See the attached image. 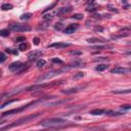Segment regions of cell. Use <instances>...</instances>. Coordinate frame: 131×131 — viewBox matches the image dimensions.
Instances as JSON below:
<instances>
[{"label": "cell", "instance_id": "cell-1", "mask_svg": "<svg viewBox=\"0 0 131 131\" xmlns=\"http://www.w3.org/2000/svg\"><path fill=\"white\" fill-rule=\"evenodd\" d=\"M67 123H68V121L66 119L56 117V118L46 119V120L42 121L40 124H41V126H43L45 128H49V129H60L62 127H67Z\"/></svg>", "mask_w": 131, "mask_h": 131}, {"label": "cell", "instance_id": "cell-2", "mask_svg": "<svg viewBox=\"0 0 131 131\" xmlns=\"http://www.w3.org/2000/svg\"><path fill=\"white\" fill-rule=\"evenodd\" d=\"M41 114L40 113H37V114H34V115H29V116H26V117H21L19 119H17L16 121H14L13 123L11 124H8L7 126H2L1 127V131H5L7 129H10V128H13V127H16V126H19V125H23V124H27L28 122L38 118Z\"/></svg>", "mask_w": 131, "mask_h": 131}, {"label": "cell", "instance_id": "cell-3", "mask_svg": "<svg viewBox=\"0 0 131 131\" xmlns=\"http://www.w3.org/2000/svg\"><path fill=\"white\" fill-rule=\"evenodd\" d=\"M44 99H47V98H40V99H37V100H35V101H33V102H30V103H28L27 105H24V106H21V107H19V108H13V110H10V111H7V112H4V113H2L1 118L3 119V118H4V117H6V116H10V115H13V114L20 113V112H23V111L27 110L29 106L34 105V104H35V103H37V102H41V101H42V100H44Z\"/></svg>", "mask_w": 131, "mask_h": 131}, {"label": "cell", "instance_id": "cell-4", "mask_svg": "<svg viewBox=\"0 0 131 131\" xmlns=\"http://www.w3.org/2000/svg\"><path fill=\"white\" fill-rule=\"evenodd\" d=\"M66 71H68V69L66 68V67H63L62 69H59V70H53V71H50V72H47V73H45V74H43L42 76H40L38 79H37V82H42V81H45V80H49V79H51V78H53V77H55V76H58L60 73H63V72H66Z\"/></svg>", "mask_w": 131, "mask_h": 131}, {"label": "cell", "instance_id": "cell-5", "mask_svg": "<svg viewBox=\"0 0 131 131\" xmlns=\"http://www.w3.org/2000/svg\"><path fill=\"white\" fill-rule=\"evenodd\" d=\"M28 67L29 66H27V64H25V63H23L20 61H13V62H11L9 64L8 68H9V70L11 72H15V73L19 74V73L24 72L26 70V68H28Z\"/></svg>", "mask_w": 131, "mask_h": 131}, {"label": "cell", "instance_id": "cell-6", "mask_svg": "<svg viewBox=\"0 0 131 131\" xmlns=\"http://www.w3.org/2000/svg\"><path fill=\"white\" fill-rule=\"evenodd\" d=\"M9 30H11L13 32H29V31H31V27L28 25L12 24L9 26Z\"/></svg>", "mask_w": 131, "mask_h": 131}, {"label": "cell", "instance_id": "cell-7", "mask_svg": "<svg viewBox=\"0 0 131 131\" xmlns=\"http://www.w3.org/2000/svg\"><path fill=\"white\" fill-rule=\"evenodd\" d=\"M58 83H52V84H49V83H44V84H38V85H33V86H30L27 88L28 91H36V90H41L42 88H45V87H48V86H53V85H56Z\"/></svg>", "mask_w": 131, "mask_h": 131}, {"label": "cell", "instance_id": "cell-8", "mask_svg": "<svg viewBox=\"0 0 131 131\" xmlns=\"http://www.w3.org/2000/svg\"><path fill=\"white\" fill-rule=\"evenodd\" d=\"M129 72H131V69L123 68V67H115V68L111 69L112 74H127Z\"/></svg>", "mask_w": 131, "mask_h": 131}, {"label": "cell", "instance_id": "cell-9", "mask_svg": "<svg viewBox=\"0 0 131 131\" xmlns=\"http://www.w3.org/2000/svg\"><path fill=\"white\" fill-rule=\"evenodd\" d=\"M42 54H43V52L41 50H33L28 53V58H29V60H36L39 57H41Z\"/></svg>", "mask_w": 131, "mask_h": 131}, {"label": "cell", "instance_id": "cell-10", "mask_svg": "<svg viewBox=\"0 0 131 131\" xmlns=\"http://www.w3.org/2000/svg\"><path fill=\"white\" fill-rule=\"evenodd\" d=\"M71 44L70 43H63V42H56V43H52L50 44L48 47L50 48H58V49H62V48H66V47H70Z\"/></svg>", "mask_w": 131, "mask_h": 131}, {"label": "cell", "instance_id": "cell-11", "mask_svg": "<svg viewBox=\"0 0 131 131\" xmlns=\"http://www.w3.org/2000/svg\"><path fill=\"white\" fill-rule=\"evenodd\" d=\"M68 68V70L70 69H74V68H80V67H84V62H82L81 60H75L71 63H69L68 66H66Z\"/></svg>", "mask_w": 131, "mask_h": 131}, {"label": "cell", "instance_id": "cell-12", "mask_svg": "<svg viewBox=\"0 0 131 131\" xmlns=\"http://www.w3.org/2000/svg\"><path fill=\"white\" fill-rule=\"evenodd\" d=\"M66 101H67L66 99H53L52 101H48V102L44 103V105H46V106H54V105H58L60 103H63Z\"/></svg>", "mask_w": 131, "mask_h": 131}, {"label": "cell", "instance_id": "cell-13", "mask_svg": "<svg viewBox=\"0 0 131 131\" xmlns=\"http://www.w3.org/2000/svg\"><path fill=\"white\" fill-rule=\"evenodd\" d=\"M78 29V25H69L64 30H63V33L64 34H72V33H74L76 30Z\"/></svg>", "mask_w": 131, "mask_h": 131}, {"label": "cell", "instance_id": "cell-14", "mask_svg": "<svg viewBox=\"0 0 131 131\" xmlns=\"http://www.w3.org/2000/svg\"><path fill=\"white\" fill-rule=\"evenodd\" d=\"M70 11H72V7H71V6L61 7V8H59V9L56 11V14H57V15H62V14L67 13V12H70Z\"/></svg>", "mask_w": 131, "mask_h": 131}, {"label": "cell", "instance_id": "cell-15", "mask_svg": "<svg viewBox=\"0 0 131 131\" xmlns=\"http://www.w3.org/2000/svg\"><path fill=\"white\" fill-rule=\"evenodd\" d=\"M84 87H75V88H70V89H64L62 90V93L64 94H72V93H76L79 91V89H82Z\"/></svg>", "mask_w": 131, "mask_h": 131}, {"label": "cell", "instance_id": "cell-16", "mask_svg": "<svg viewBox=\"0 0 131 131\" xmlns=\"http://www.w3.org/2000/svg\"><path fill=\"white\" fill-rule=\"evenodd\" d=\"M112 93H114V94H129V93H131V88L121 89V90H113Z\"/></svg>", "mask_w": 131, "mask_h": 131}, {"label": "cell", "instance_id": "cell-17", "mask_svg": "<svg viewBox=\"0 0 131 131\" xmlns=\"http://www.w3.org/2000/svg\"><path fill=\"white\" fill-rule=\"evenodd\" d=\"M106 111L104 110H101V108H95V110H92L90 112V115H93V116H99V115H103L105 114Z\"/></svg>", "mask_w": 131, "mask_h": 131}, {"label": "cell", "instance_id": "cell-18", "mask_svg": "<svg viewBox=\"0 0 131 131\" xmlns=\"http://www.w3.org/2000/svg\"><path fill=\"white\" fill-rule=\"evenodd\" d=\"M119 33H120V34H118V35H113V36H111V39H112V40H117V39H120V38L129 36V33H121V32H119Z\"/></svg>", "mask_w": 131, "mask_h": 131}, {"label": "cell", "instance_id": "cell-19", "mask_svg": "<svg viewBox=\"0 0 131 131\" xmlns=\"http://www.w3.org/2000/svg\"><path fill=\"white\" fill-rule=\"evenodd\" d=\"M86 41H87L88 43H103V42H105V41H104V40H102V39L94 38V37H92V38H88Z\"/></svg>", "mask_w": 131, "mask_h": 131}, {"label": "cell", "instance_id": "cell-20", "mask_svg": "<svg viewBox=\"0 0 131 131\" xmlns=\"http://www.w3.org/2000/svg\"><path fill=\"white\" fill-rule=\"evenodd\" d=\"M88 3H90V5H88L87 7H86V10L87 11H90V12H92V11H95L96 10V8H97V6L94 4V2H88Z\"/></svg>", "mask_w": 131, "mask_h": 131}, {"label": "cell", "instance_id": "cell-21", "mask_svg": "<svg viewBox=\"0 0 131 131\" xmlns=\"http://www.w3.org/2000/svg\"><path fill=\"white\" fill-rule=\"evenodd\" d=\"M107 68H108V66H106V64H98V66L95 67V70H96L97 72H103V71H105Z\"/></svg>", "mask_w": 131, "mask_h": 131}, {"label": "cell", "instance_id": "cell-22", "mask_svg": "<svg viewBox=\"0 0 131 131\" xmlns=\"http://www.w3.org/2000/svg\"><path fill=\"white\" fill-rule=\"evenodd\" d=\"M12 8H13V6L11 4H9V3H3L1 5V9L2 10H8V9H12Z\"/></svg>", "mask_w": 131, "mask_h": 131}, {"label": "cell", "instance_id": "cell-23", "mask_svg": "<svg viewBox=\"0 0 131 131\" xmlns=\"http://www.w3.org/2000/svg\"><path fill=\"white\" fill-rule=\"evenodd\" d=\"M105 114H107L110 116H121V115H123L122 112H112V111H106Z\"/></svg>", "mask_w": 131, "mask_h": 131}, {"label": "cell", "instance_id": "cell-24", "mask_svg": "<svg viewBox=\"0 0 131 131\" xmlns=\"http://www.w3.org/2000/svg\"><path fill=\"white\" fill-rule=\"evenodd\" d=\"M0 35L2 37H8L9 36V30L8 29H3L0 31Z\"/></svg>", "mask_w": 131, "mask_h": 131}, {"label": "cell", "instance_id": "cell-25", "mask_svg": "<svg viewBox=\"0 0 131 131\" xmlns=\"http://www.w3.org/2000/svg\"><path fill=\"white\" fill-rule=\"evenodd\" d=\"M31 16H32V13H30V12H28V13H24V14H21V16H20V19L26 20V19H29Z\"/></svg>", "mask_w": 131, "mask_h": 131}, {"label": "cell", "instance_id": "cell-26", "mask_svg": "<svg viewBox=\"0 0 131 131\" xmlns=\"http://www.w3.org/2000/svg\"><path fill=\"white\" fill-rule=\"evenodd\" d=\"M45 63H46V61H45L44 59H39V60H37L36 66H37L38 68H42V67H44V66H45Z\"/></svg>", "mask_w": 131, "mask_h": 131}, {"label": "cell", "instance_id": "cell-27", "mask_svg": "<svg viewBox=\"0 0 131 131\" xmlns=\"http://www.w3.org/2000/svg\"><path fill=\"white\" fill-rule=\"evenodd\" d=\"M56 4H57V2H53V3H51V5L47 6V7H46V8L43 10V13H44V12H46V11H48V10H50V9H52V8H53V7H54Z\"/></svg>", "mask_w": 131, "mask_h": 131}, {"label": "cell", "instance_id": "cell-28", "mask_svg": "<svg viewBox=\"0 0 131 131\" xmlns=\"http://www.w3.org/2000/svg\"><path fill=\"white\" fill-rule=\"evenodd\" d=\"M17 99H12V100H8V101H6V102H4V103H2V105L0 106L1 108H3V107H5L6 105H8V104H10V103H12V102H14V101H16Z\"/></svg>", "mask_w": 131, "mask_h": 131}, {"label": "cell", "instance_id": "cell-29", "mask_svg": "<svg viewBox=\"0 0 131 131\" xmlns=\"http://www.w3.org/2000/svg\"><path fill=\"white\" fill-rule=\"evenodd\" d=\"M72 18H74V19H82V18H83V14H81V13H76V14H74V15L72 16Z\"/></svg>", "mask_w": 131, "mask_h": 131}, {"label": "cell", "instance_id": "cell-30", "mask_svg": "<svg viewBox=\"0 0 131 131\" xmlns=\"http://www.w3.org/2000/svg\"><path fill=\"white\" fill-rule=\"evenodd\" d=\"M62 27H63V25H62L61 23H57V24H55L54 29H55L56 31H60V30L62 29Z\"/></svg>", "mask_w": 131, "mask_h": 131}, {"label": "cell", "instance_id": "cell-31", "mask_svg": "<svg viewBox=\"0 0 131 131\" xmlns=\"http://www.w3.org/2000/svg\"><path fill=\"white\" fill-rule=\"evenodd\" d=\"M27 47H28V46H27V44H26L25 42H24V43H20V44L18 45V49L21 50V51H23V50H26Z\"/></svg>", "mask_w": 131, "mask_h": 131}, {"label": "cell", "instance_id": "cell-32", "mask_svg": "<svg viewBox=\"0 0 131 131\" xmlns=\"http://www.w3.org/2000/svg\"><path fill=\"white\" fill-rule=\"evenodd\" d=\"M131 108V104H124V105H121V111H127V110H130Z\"/></svg>", "mask_w": 131, "mask_h": 131}, {"label": "cell", "instance_id": "cell-33", "mask_svg": "<svg viewBox=\"0 0 131 131\" xmlns=\"http://www.w3.org/2000/svg\"><path fill=\"white\" fill-rule=\"evenodd\" d=\"M6 51H7V52H9V53L15 54V55H17V54H18V52H17L15 49H12V48H7V49H6Z\"/></svg>", "mask_w": 131, "mask_h": 131}, {"label": "cell", "instance_id": "cell-34", "mask_svg": "<svg viewBox=\"0 0 131 131\" xmlns=\"http://www.w3.org/2000/svg\"><path fill=\"white\" fill-rule=\"evenodd\" d=\"M83 77H84V73L79 72V73H77V74L74 76V79H79V78H83Z\"/></svg>", "mask_w": 131, "mask_h": 131}, {"label": "cell", "instance_id": "cell-35", "mask_svg": "<svg viewBox=\"0 0 131 131\" xmlns=\"http://www.w3.org/2000/svg\"><path fill=\"white\" fill-rule=\"evenodd\" d=\"M52 14H45V15H43V19L44 20H50V19H52Z\"/></svg>", "mask_w": 131, "mask_h": 131}, {"label": "cell", "instance_id": "cell-36", "mask_svg": "<svg viewBox=\"0 0 131 131\" xmlns=\"http://www.w3.org/2000/svg\"><path fill=\"white\" fill-rule=\"evenodd\" d=\"M24 41H26V37H24V36H21V37H17V38L15 39V42H18V43H20V42L24 43Z\"/></svg>", "mask_w": 131, "mask_h": 131}, {"label": "cell", "instance_id": "cell-37", "mask_svg": "<svg viewBox=\"0 0 131 131\" xmlns=\"http://www.w3.org/2000/svg\"><path fill=\"white\" fill-rule=\"evenodd\" d=\"M108 47H111V46H100V45H98V46H93V47H92V49L100 50V49H104V48H108Z\"/></svg>", "mask_w": 131, "mask_h": 131}, {"label": "cell", "instance_id": "cell-38", "mask_svg": "<svg viewBox=\"0 0 131 131\" xmlns=\"http://www.w3.org/2000/svg\"><path fill=\"white\" fill-rule=\"evenodd\" d=\"M52 62H55V63H59V64H62L63 61L59 58H52Z\"/></svg>", "mask_w": 131, "mask_h": 131}, {"label": "cell", "instance_id": "cell-39", "mask_svg": "<svg viewBox=\"0 0 131 131\" xmlns=\"http://www.w3.org/2000/svg\"><path fill=\"white\" fill-rule=\"evenodd\" d=\"M0 56H1V58H0V61H1V62H4V60L6 59V55H5V53H4V52H1Z\"/></svg>", "mask_w": 131, "mask_h": 131}, {"label": "cell", "instance_id": "cell-40", "mask_svg": "<svg viewBox=\"0 0 131 131\" xmlns=\"http://www.w3.org/2000/svg\"><path fill=\"white\" fill-rule=\"evenodd\" d=\"M94 31H95V32H102V31H103V28L100 27V26H96V27L94 28Z\"/></svg>", "mask_w": 131, "mask_h": 131}, {"label": "cell", "instance_id": "cell-41", "mask_svg": "<svg viewBox=\"0 0 131 131\" xmlns=\"http://www.w3.org/2000/svg\"><path fill=\"white\" fill-rule=\"evenodd\" d=\"M101 60H108V58L107 57H97V58H95L94 59V61H101Z\"/></svg>", "mask_w": 131, "mask_h": 131}, {"label": "cell", "instance_id": "cell-42", "mask_svg": "<svg viewBox=\"0 0 131 131\" xmlns=\"http://www.w3.org/2000/svg\"><path fill=\"white\" fill-rule=\"evenodd\" d=\"M107 7H108V9L111 10V11H114V12H116V13H118L119 11H118V9H116L115 7H113V6H111V5H107Z\"/></svg>", "mask_w": 131, "mask_h": 131}, {"label": "cell", "instance_id": "cell-43", "mask_svg": "<svg viewBox=\"0 0 131 131\" xmlns=\"http://www.w3.org/2000/svg\"><path fill=\"white\" fill-rule=\"evenodd\" d=\"M70 53H71L72 55H81V54H82L81 51H71Z\"/></svg>", "mask_w": 131, "mask_h": 131}, {"label": "cell", "instance_id": "cell-44", "mask_svg": "<svg viewBox=\"0 0 131 131\" xmlns=\"http://www.w3.org/2000/svg\"><path fill=\"white\" fill-rule=\"evenodd\" d=\"M33 41H34V44H35V45H38L40 40H39V38H38V37H35V38L33 39Z\"/></svg>", "mask_w": 131, "mask_h": 131}, {"label": "cell", "instance_id": "cell-45", "mask_svg": "<svg viewBox=\"0 0 131 131\" xmlns=\"http://www.w3.org/2000/svg\"><path fill=\"white\" fill-rule=\"evenodd\" d=\"M93 16H94V18H100L99 14H93Z\"/></svg>", "mask_w": 131, "mask_h": 131}, {"label": "cell", "instance_id": "cell-46", "mask_svg": "<svg viewBox=\"0 0 131 131\" xmlns=\"http://www.w3.org/2000/svg\"><path fill=\"white\" fill-rule=\"evenodd\" d=\"M125 54H127V55H131V51H126Z\"/></svg>", "mask_w": 131, "mask_h": 131}, {"label": "cell", "instance_id": "cell-47", "mask_svg": "<svg viewBox=\"0 0 131 131\" xmlns=\"http://www.w3.org/2000/svg\"><path fill=\"white\" fill-rule=\"evenodd\" d=\"M130 28H131V27H130Z\"/></svg>", "mask_w": 131, "mask_h": 131}]
</instances>
